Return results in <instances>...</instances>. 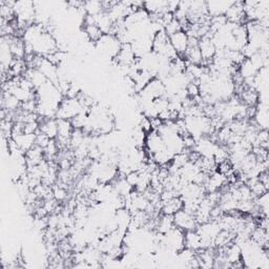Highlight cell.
Segmentation results:
<instances>
[{
	"label": "cell",
	"instance_id": "obj_13",
	"mask_svg": "<svg viewBox=\"0 0 269 269\" xmlns=\"http://www.w3.org/2000/svg\"><path fill=\"white\" fill-rule=\"evenodd\" d=\"M84 32L86 36L89 37V39L94 42H98L104 35L103 32L95 23H85Z\"/></svg>",
	"mask_w": 269,
	"mask_h": 269
},
{
	"label": "cell",
	"instance_id": "obj_10",
	"mask_svg": "<svg viewBox=\"0 0 269 269\" xmlns=\"http://www.w3.org/2000/svg\"><path fill=\"white\" fill-rule=\"evenodd\" d=\"M234 1H208L207 4V12L209 17L225 15L229 6L233 4Z\"/></svg>",
	"mask_w": 269,
	"mask_h": 269
},
{
	"label": "cell",
	"instance_id": "obj_2",
	"mask_svg": "<svg viewBox=\"0 0 269 269\" xmlns=\"http://www.w3.org/2000/svg\"><path fill=\"white\" fill-rule=\"evenodd\" d=\"M172 218H174L175 227L183 230L184 233L189 232V230H195L198 226L195 216L183 208L177 211Z\"/></svg>",
	"mask_w": 269,
	"mask_h": 269
},
{
	"label": "cell",
	"instance_id": "obj_8",
	"mask_svg": "<svg viewBox=\"0 0 269 269\" xmlns=\"http://www.w3.org/2000/svg\"><path fill=\"white\" fill-rule=\"evenodd\" d=\"M44 159H45L44 150L37 145H34L31 149H28L25 152V160H26L27 167L36 166L39 164V163H41Z\"/></svg>",
	"mask_w": 269,
	"mask_h": 269
},
{
	"label": "cell",
	"instance_id": "obj_18",
	"mask_svg": "<svg viewBox=\"0 0 269 269\" xmlns=\"http://www.w3.org/2000/svg\"><path fill=\"white\" fill-rule=\"evenodd\" d=\"M139 176H140L139 171H137V170H133V171L129 172V174H128L127 176H124V177H126L127 181L129 182V183H130V184L134 187H134H136V185H137V183H138V181H139Z\"/></svg>",
	"mask_w": 269,
	"mask_h": 269
},
{
	"label": "cell",
	"instance_id": "obj_15",
	"mask_svg": "<svg viewBox=\"0 0 269 269\" xmlns=\"http://www.w3.org/2000/svg\"><path fill=\"white\" fill-rule=\"evenodd\" d=\"M53 197L57 202H63L67 199V189L64 185L55 184L53 187Z\"/></svg>",
	"mask_w": 269,
	"mask_h": 269
},
{
	"label": "cell",
	"instance_id": "obj_16",
	"mask_svg": "<svg viewBox=\"0 0 269 269\" xmlns=\"http://www.w3.org/2000/svg\"><path fill=\"white\" fill-rule=\"evenodd\" d=\"M164 31L169 37L170 35L175 34V33L179 32V31H183V30H182V26H181L180 21L178 20V19H176L175 16H174V19H172V20L164 27Z\"/></svg>",
	"mask_w": 269,
	"mask_h": 269
},
{
	"label": "cell",
	"instance_id": "obj_7",
	"mask_svg": "<svg viewBox=\"0 0 269 269\" xmlns=\"http://www.w3.org/2000/svg\"><path fill=\"white\" fill-rule=\"evenodd\" d=\"M39 132L44 134L50 139H56L58 136V124L55 118H42L39 121Z\"/></svg>",
	"mask_w": 269,
	"mask_h": 269
},
{
	"label": "cell",
	"instance_id": "obj_9",
	"mask_svg": "<svg viewBox=\"0 0 269 269\" xmlns=\"http://www.w3.org/2000/svg\"><path fill=\"white\" fill-rule=\"evenodd\" d=\"M183 208V201L180 197H175L167 201L161 202V211L163 215L174 216L177 211Z\"/></svg>",
	"mask_w": 269,
	"mask_h": 269
},
{
	"label": "cell",
	"instance_id": "obj_6",
	"mask_svg": "<svg viewBox=\"0 0 269 269\" xmlns=\"http://www.w3.org/2000/svg\"><path fill=\"white\" fill-rule=\"evenodd\" d=\"M169 41L176 53L178 54V56L183 58L189 43V37L187 33L184 31H179L175 34H172L169 36Z\"/></svg>",
	"mask_w": 269,
	"mask_h": 269
},
{
	"label": "cell",
	"instance_id": "obj_3",
	"mask_svg": "<svg viewBox=\"0 0 269 269\" xmlns=\"http://www.w3.org/2000/svg\"><path fill=\"white\" fill-rule=\"evenodd\" d=\"M199 49L201 52L203 63H208V65L215 58L217 53V47L213 41V38L210 36H204L199 39ZM202 63V64H203Z\"/></svg>",
	"mask_w": 269,
	"mask_h": 269
},
{
	"label": "cell",
	"instance_id": "obj_11",
	"mask_svg": "<svg viewBox=\"0 0 269 269\" xmlns=\"http://www.w3.org/2000/svg\"><path fill=\"white\" fill-rule=\"evenodd\" d=\"M184 246L194 252H198L202 249L201 238L197 233V230H189L184 234Z\"/></svg>",
	"mask_w": 269,
	"mask_h": 269
},
{
	"label": "cell",
	"instance_id": "obj_1",
	"mask_svg": "<svg viewBox=\"0 0 269 269\" xmlns=\"http://www.w3.org/2000/svg\"><path fill=\"white\" fill-rule=\"evenodd\" d=\"M83 112L86 111H84L83 105L80 103L78 98H66L61 101L58 110H57L56 118L72 120Z\"/></svg>",
	"mask_w": 269,
	"mask_h": 269
},
{
	"label": "cell",
	"instance_id": "obj_12",
	"mask_svg": "<svg viewBox=\"0 0 269 269\" xmlns=\"http://www.w3.org/2000/svg\"><path fill=\"white\" fill-rule=\"evenodd\" d=\"M175 227L174 218L169 215H162L159 219H157L156 223V229L159 234L165 235L166 233L170 232V230Z\"/></svg>",
	"mask_w": 269,
	"mask_h": 269
},
{
	"label": "cell",
	"instance_id": "obj_14",
	"mask_svg": "<svg viewBox=\"0 0 269 269\" xmlns=\"http://www.w3.org/2000/svg\"><path fill=\"white\" fill-rule=\"evenodd\" d=\"M83 9L86 13V15H90V16H96L104 11L102 2L94 1V0L93 1H84Z\"/></svg>",
	"mask_w": 269,
	"mask_h": 269
},
{
	"label": "cell",
	"instance_id": "obj_17",
	"mask_svg": "<svg viewBox=\"0 0 269 269\" xmlns=\"http://www.w3.org/2000/svg\"><path fill=\"white\" fill-rule=\"evenodd\" d=\"M51 141V139L45 136L44 134L40 133L39 131H38V133L36 134V140H35V145L37 146H39L41 147L42 149L45 148V146L47 145V144H49V142Z\"/></svg>",
	"mask_w": 269,
	"mask_h": 269
},
{
	"label": "cell",
	"instance_id": "obj_4",
	"mask_svg": "<svg viewBox=\"0 0 269 269\" xmlns=\"http://www.w3.org/2000/svg\"><path fill=\"white\" fill-rule=\"evenodd\" d=\"M224 16L226 17L228 22L236 24H245L247 20L244 12L243 2L241 1H234Z\"/></svg>",
	"mask_w": 269,
	"mask_h": 269
},
{
	"label": "cell",
	"instance_id": "obj_5",
	"mask_svg": "<svg viewBox=\"0 0 269 269\" xmlns=\"http://www.w3.org/2000/svg\"><path fill=\"white\" fill-rule=\"evenodd\" d=\"M145 147L147 151V158H149L151 155H153V153L166 148V145L164 141L161 138L159 133L151 131L150 133L146 134Z\"/></svg>",
	"mask_w": 269,
	"mask_h": 269
}]
</instances>
